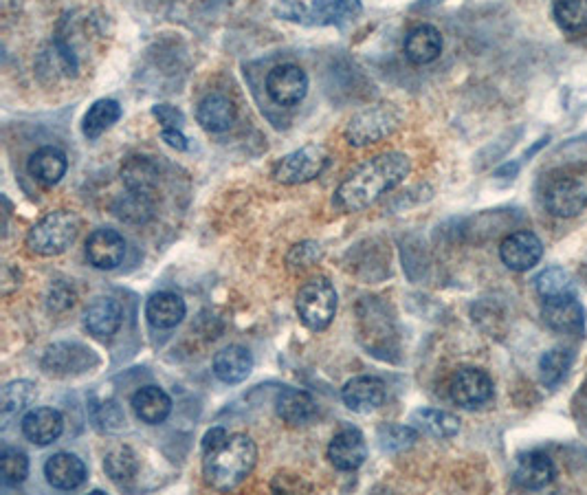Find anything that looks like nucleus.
<instances>
[{
    "label": "nucleus",
    "instance_id": "obj_1",
    "mask_svg": "<svg viewBox=\"0 0 587 495\" xmlns=\"http://www.w3.org/2000/svg\"><path fill=\"white\" fill-rule=\"evenodd\" d=\"M409 172H412V159L407 154H376V157L359 165L357 170L341 181L335 198H332V205L346 214L361 212V209L374 205L381 196L401 185Z\"/></svg>",
    "mask_w": 587,
    "mask_h": 495
},
{
    "label": "nucleus",
    "instance_id": "obj_2",
    "mask_svg": "<svg viewBox=\"0 0 587 495\" xmlns=\"http://www.w3.org/2000/svg\"><path fill=\"white\" fill-rule=\"evenodd\" d=\"M203 476L212 489L231 491L258 465V445L247 434H229L223 445L203 454Z\"/></svg>",
    "mask_w": 587,
    "mask_h": 495
},
{
    "label": "nucleus",
    "instance_id": "obj_3",
    "mask_svg": "<svg viewBox=\"0 0 587 495\" xmlns=\"http://www.w3.org/2000/svg\"><path fill=\"white\" fill-rule=\"evenodd\" d=\"M80 234V216L71 209H55L42 216L25 236V247L40 258L60 256Z\"/></svg>",
    "mask_w": 587,
    "mask_h": 495
},
{
    "label": "nucleus",
    "instance_id": "obj_4",
    "mask_svg": "<svg viewBox=\"0 0 587 495\" xmlns=\"http://www.w3.org/2000/svg\"><path fill=\"white\" fill-rule=\"evenodd\" d=\"M297 315L308 330H326L337 315V291L328 278L306 282L297 293Z\"/></svg>",
    "mask_w": 587,
    "mask_h": 495
},
{
    "label": "nucleus",
    "instance_id": "obj_5",
    "mask_svg": "<svg viewBox=\"0 0 587 495\" xmlns=\"http://www.w3.org/2000/svg\"><path fill=\"white\" fill-rule=\"evenodd\" d=\"M330 154L319 143H308L291 154H286L273 168V179L282 185H304L315 181L326 170Z\"/></svg>",
    "mask_w": 587,
    "mask_h": 495
},
{
    "label": "nucleus",
    "instance_id": "obj_6",
    "mask_svg": "<svg viewBox=\"0 0 587 495\" xmlns=\"http://www.w3.org/2000/svg\"><path fill=\"white\" fill-rule=\"evenodd\" d=\"M398 126V117L392 110V106H372L368 110H361L359 115H354L348 126L346 135L348 143L354 148L372 146V143H379L392 135Z\"/></svg>",
    "mask_w": 587,
    "mask_h": 495
},
{
    "label": "nucleus",
    "instance_id": "obj_7",
    "mask_svg": "<svg viewBox=\"0 0 587 495\" xmlns=\"http://www.w3.org/2000/svg\"><path fill=\"white\" fill-rule=\"evenodd\" d=\"M451 401L464 410H478L493 399V381L480 368H460L449 383Z\"/></svg>",
    "mask_w": 587,
    "mask_h": 495
},
{
    "label": "nucleus",
    "instance_id": "obj_8",
    "mask_svg": "<svg viewBox=\"0 0 587 495\" xmlns=\"http://www.w3.org/2000/svg\"><path fill=\"white\" fill-rule=\"evenodd\" d=\"M97 357L91 348L82 344H53L42 357V368L53 377H71L97 366Z\"/></svg>",
    "mask_w": 587,
    "mask_h": 495
},
{
    "label": "nucleus",
    "instance_id": "obj_9",
    "mask_svg": "<svg viewBox=\"0 0 587 495\" xmlns=\"http://www.w3.org/2000/svg\"><path fill=\"white\" fill-rule=\"evenodd\" d=\"M267 93L278 106H295L308 93V75L297 64H280L267 77Z\"/></svg>",
    "mask_w": 587,
    "mask_h": 495
},
{
    "label": "nucleus",
    "instance_id": "obj_10",
    "mask_svg": "<svg viewBox=\"0 0 587 495\" xmlns=\"http://www.w3.org/2000/svg\"><path fill=\"white\" fill-rule=\"evenodd\" d=\"M500 258L511 271H528L544 258V245L533 231H515L502 240Z\"/></svg>",
    "mask_w": 587,
    "mask_h": 495
},
{
    "label": "nucleus",
    "instance_id": "obj_11",
    "mask_svg": "<svg viewBox=\"0 0 587 495\" xmlns=\"http://www.w3.org/2000/svg\"><path fill=\"white\" fill-rule=\"evenodd\" d=\"M86 258L95 269H117L126 258V240L115 229H95L86 240Z\"/></svg>",
    "mask_w": 587,
    "mask_h": 495
},
{
    "label": "nucleus",
    "instance_id": "obj_12",
    "mask_svg": "<svg viewBox=\"0 0 587 495\" xmlns=\"http://www.w3.org/2000/svg\"><path fill=\"white\" fill-rule=\"evenodd\" d=\"M365 458H368V445H365V438L359 429L346 427L330 440L328 460L335 465V469L354 471L363 465Z\"/></svg>",
    "mask_w": 587,
    "mask_h": 495
},
{
    "label": "nucleus",
    "instance_id": "obj_13",
    "mask_svg": "<svg viewBox=\"0 0 587 495\" xmlns=\"http://www.w3.org/2000/svg\"><path fill=\"white\" fill-rule=\"evenodd\" d=\"M44 476L53 489L73 491L86 482L88 471L82 458L69 454V451H60L44 462Z\"/></svg>",
    "mask_w": 587,
    "mask_h": 495
},
{
    "label": "nucleus",
    "instance_id": "obj_14",
    "mask_svg": "<svg viewBox=\"0 0 587 495\" xmlns=\"http://www.w3.org/2000/svg\"><path fill=\"white\" fill-rule=\"evenodd\" d=\"M341 399L348 410L370 414L385 403V383L379 377H354L341 390Z\"/></svg>",
    "mask_w": 587,
    "mask_h": 495
},
{
    "label": "nucleus",
    "instance_id": "obj_15",
    "mask_svg": "<svg viewBox=\"0 0 587 495\" xmlns=\"http://www.w3.org/2000/svg\"><path fill=\"white\" fill-rule=\"evenodd\" d=\"M64 432V416L53 407H36L22 418V434L29 443L47 447L55 443Z\"/></svg>",
    "mask_w": 587,
    "mask_h": 495
},
{
    "label": "nucleus",
    "instance_id": "obj_16",
    "mask_svg": "<svg viewBox=\"0 0 587 495\" xmlns=\"http://www.w3.org/2000/svg\"><path fill=\"white\" fill-rule=\"evenodd\" d=\"M544 317L546 324L557 333L581 335L585 330V308L574 300V295L546 300Z\"/></svg>",
    "mask_w": 587,
    "mask_h": 495
},
{
    "label": "nucleus",
    "instance_id": "obj_17",
    "mask_svg": "<svg viewBox=\"0 0 587 495\" xmlns=\"http://www.w3.org/2000/svg\"><path fill=\"white\" fill-rule=\"evenodd\" d=\"M546 205L559 218L579 216L587 205V190L574 179H559L548 187Z\"/></svg>",
    "mask_w": 587,
    "mask_h": 495
},
{
    "label": "nucleus",
    "instance_id": "obj_18",
    "mask_svg": "<svg viewBox=\"0 0 587 495\" xmlns=\"http://www.w3.org/2000/svg\"><path fill=\"white\" fill-rule=\"evenodd\" d=\"M124 322V308L113 297H99L86 308L84 326L97 339H110Z\"/></svg>",
    "mask_w": 587,
    "mask_h": 495
},
{
    "label": "nucleus",
    "instance_id": "obj_19",
    "mask_svg": "<svg viewBox=\"0 0 587 495\" xmlns=\"http://www.w3.org/2000/svg\"><path fill=\"white\" fill-rule=\"evenodd\" d=\"M403 51L412 64H431L442 53V33L434 25H418L405 36Z\"/></svg>",
    "mask_w": 587,
    "mask_h": 495
},
{
    "label": "nucleus",
    "instance_id": "obj_20",
    "mask_svg": "<svg viewBox=\"0 0 587 495\" xmlns=\"http://www.w3.org/2000/svg\"><path fill=\"white\" fill-rule=\"evenodd\" d=\"M121 183H124L128 192L150 196L159 190L161 170L148 157H130L121 165Z\"/></svg>",
    "mask_w": 587,
    "mask_h": 495
},
{
    "label": "nucleus",
    "instance_id": "obj_21",
    "mask_svg": "<svg viewBox=\"0 0 587 495\" xmlns=\"http://www.w3.org/2000/svg\"><path fill=\"white\" fill-rule=\"evenodd\" d=\"M236 104L223 93H212L201 99L196 108V119L207 132H225L236 121Z\"/></svg>",
    "mask_w": 587,
    "mask_h": 495
},
{
    "label": "nucleus",
    "instance_id": "obj_22",
    "mask_svg": "<svg viewBox=\"0 0 587 495\" xmlns=\"http://www.w3.org/2000/svg\"><path fill=\"white\" fill-rule=\"evenodd\" d=\"M29 174L44 187H53L62 181V176L69 170V159L60 148L44 146L36 150L27 161Z\"/></svg>",
    "mask_w": 587,
    "mask_h": 495
},
{
    "label": "nucleus",
    "instance_id": "obj_23",
    "mask_svg": "<svg viewBox=\"0 0 587 495\" xmlns=\"http://www.w3.org/2000/svg\"><path fill=\"white\" fill-rule=\"evenodd\" d=\"M132 410L137 418L148 425H161L172 412L170 394L157 388V385H146L135 396H132Z\"/></svg>",
    "mask_w": 587,
    "mask_h": 495
},
{
    "label": "nucleus",
    "instance_id": "obj_24",
    "mask_svg": "<svg viewBox=\"0 0 587 495\" xmlns=\"http://www.w3.org/2000/svg\"><path fill=\"white\" fill-rule=\"evenodd\" d=\"M187 313V306L183 302V297H179L176 293H154L148 304H146V317L148 322L154 328H174L183 322V317Z\"/></svg>",
    "mask_w": 587,
    "mask_h": 495
},
{
    "label": "nucleus",
    "instance_id": "obj_25",
    "mask_svg": "<svg viewBox=\"0 0 587 495\" xmlns=\"http://www.w3.org/2000/svg\"><path fill=\"white\" fill-rule=\"evenodd\" d=\"M275 410H278L282 421L289 425H308L317 416V405L313 396L295 388H286L280 392L278 401H275Z\"/></svg>",
    "mask_w": 587,
    "mask_h": 495
},
{
    "label": "nucleus",
    "instance_id": "obj_26",
    "mask_svg": "<svg viewBox=\"0 0 587 495\" xmlns=\"http://www.w3.org/2000/svg\"><path fill=\"white\" fill-rule=\"evenodd\" d=\"M253 370V357L247 348L227 346L214 357V374L223 383H242Z\"/></svg>",
    "mask_w": 587,
    "mask_h": 495
},
{
    "label": "nucleus",
    "instance_id": "obj_27",
    "mask_svg": "<svg viewBox=\"0 0 587 495\" xmlns=\"http://www.w3.org/2000/svg\"><path fill=\"white\" fill-rule=\"evenodd\" d=\"M555 478V465L546 454H524L517 462L515 482L524 489H544Z\"/></svg>",
    "mask_w": 587,
    "mask_h": 495
},
{
    "label": "nucleus",
    "instance_id": "obj_28",
    "mask_svg": "<svg viewBox=\"0 0 587 495\" xmlns=\"http://www.w3.org/2000/svg\"><path fill=\"white\" fill-rule=\"evenodd\" d=\"M121 117V106L115 99H97V102L86 110L82 130L88 139L102 137L108 128H113Z\"/></svg>",
    "mask_w": 587,
    "mask_h": 495
},
{
    "label": "nucleus",
    "instance_id": "obj_29",
    "mask_svg": "<svg viewBox=\"0 0 587 495\" xmlns=\"http://www.w3.org/2000/svg\"><path fill=\"white\" fill-rule=\"evenodd\" d=\"M574 355L568 348H552L544 352V357L539 361V377L546 388H557L566 381L568 372L572 368Z\"/></svg>",
    "mask_w": 587,
    "mask_h": 495
},
{
    "label": "nucleus",
    "instance_id": "obj_30",
    "mask_svg": "<svg viewBox=\"0 0 587 495\" xmlns=\"http://www.w3.org/2000/svg\"><path fill=\"white\" fill-rule=\"evenodd\" d=\"M104 469L108 473V478L115 484H128L137 476L139 460L135 456V451H132L128 445H119L106 454Z\"/></svg>",
    "mask_w": 587,
    "mask_h": 495
},
{
    "label": "nucleus",
    "instance_id": "obj_31",
    "mask_svg": "<svg viewBox=\"0 0 587 495\" xmlns=\"http://www.w3.org/2000/svg\"><path fill=\"white\" fill-rule=\"evenodd\" d=\"M412 421L423 429V432L436 438H453L460 432L458 416L442 410H418L414 412Z\"/></svg>",
    "mask_w": 587,
    "mask_h": 495
},
{
    "label": "nucleus",
    "instance_id": "obj_32",
    "mask_svg": "<svg viewBox=\"0 0 587 495\" xmlns=\"http://www.w3.org/2000/svg\"><path fill=\"white\" fill-rule=\"evenodd\" d=\"M113 212L117 218L126 220V223H148L152 218V203H150V196H143V194H135V192H128L126 196L117 198L113 203Z\"/></svg>",
    "mask_w": 587,
    "mask_h": 495
},
{
    "label": "nucleus",
    "instance_id": "obj_33",
    "mask_svg": "<svg viewBox=\"0 0 587 495\" xmlns=\"http://www.w3.org/2000/svg\"><path fill=\"white\" fill-rule=\"evenodd\" d=\"M535 286L544 300H555V297L572 295V278L566 269L550 267L537 275Z\"/></svg>",
    "mask_w": 587,
    "mask_h": 495
},
{
    "label": "nucleus",
    "instance_id": "obj_34",
    "mask_svg": "<svg viewBox=\"0 0 587 495\" xmlns=\"http://www.w3.org/2000/svg\"><path fill=\"white\" fill-rule=\"evenodd\" d=\"M36 396H38L36 383H31L27 379L7 383L3 388V414L11 416L20 410H25L27 405L36 401Z\"/></svg>",
    "mask_w": 587,
    "mask_h": 495
},
{
    "label": "nucleus",
    "instance_id": "obj_35",
    "mask_svg": "<svg viewBox=\"0 0 587 495\" xmlns=\"http://www.w3.org/2000/svg\"><path fill=\"white\" fill-rule=\"evenodd\" d=\"M555 18L566 31L587 29V0H557Z\"/></svg>",
    "mask_w": 587,
    "mask_h": 495
},
{
    "label": "nucleus",
    "instance_id": "obj_36",
    "mask_svg": "<svg viewBox=\"0 0 587 495\" xmlns=\"http://www.w3.org/2000/svg\"><path fill=\"white\" fill-rule=\"evenodd\" d=\"M0 473L7 484H22L29 476V458L20 449H5L0 456Z\"/></svg>",
    "mask_w": 587,
    "mask_h": 495
},
{
    "label": "nucleus",
    "instance_id": "obj_37",
    "mask_svg": "<svg viewBox=\"0 0 587 495\" xmlns=\"http://www.w3.org/2000/svg\"><path fill=\"white\" fill-rule=\"evenodd\" d=\"M379 440H381V447L387 451H403L416 443L418 432L409 425H390L381 429Z\"/></svg>",
    "mask_w": 587,
    "mask_h": 495
},
{
    "label": "nucleus",
    "instance_id": "obj_38",
    "mask_svg": "<svg viewBox=\"0 0 587 495\" xmlns=\"http://www.w3.org/2000/svg\"><path fill=\"white\" fill-rule=\"evenodd\" d=\"M319 258H321V249L317 242H302V245H295L291 249L286 262H289L293 269H306V267H313Z\"/></svg>",
    "mask_w": 587,
    "mask_h": 495
},
{
    "label": "nucleus",
    "instance_id": "obj_39",
    "mask_svg": "<svg viewBox=\"0 0 587 495\" xmlns=\"http://www.w3.org/2000/svg\"><path fill=\"white\" fill-rule=\"evenodd\" d=\"M152 115L159 119V124L163 128H183L185 126V115L176 106L157 104L152 108Z\"/></svg>",
    "mask_w": 587,
    "mask_h": 495
},
{
    "label": "nucleus",
    "instance_id": "obj_40",
    "mask_svg": "<svg viewBox=\"0 0 587 495\" xmlns=\"http://www.w3.org/2000/svg\"><path fill=\"white\" fill-rule=\"evenodd\" d=\"M75 304V293L69 289L66 284H58L51 289L49 295V311L53 313H62L66 308H71Z\"/></svg>",
    "mask_w": 587,
    "mask_h": 495
},
{
    "label": "nucleus",
    "instance_id": "obj_41",
    "mask_svg": "<svg viewBox=\"0 0 587 495\" xmlns=\"http://www.w3.org/2000/svg\"><path fill=\"white\" fill-rule=\"evenodd\" d=\"M275 11L282 14V18L295 20V22H306V16H308V9H304V5L297 3V0H280Z\"/></svg>",
    "mask_w": 587,
    "mask_h": 495
},
{
    "label": "nucleus",
    "instance_id": "obj_42",
    "mask_svg": "<svg viewBox=\"0 0 587 495\" xmlns=\"http://www.w3.org/2000/svg\"><path fill=\"white\" fill-rule=\"evenodd\" d=\"M337 3V11H339V20L341 25L348 20H354L357 16H361V0H335Z\"/></svg>",
    "mask_w": 587,
    "mask_h": 495
},
{
    "label": "nucleus",
    "instance_id": "obj_43",
    "mask_svg": "<svg viewBox=\"0 0 587 495\" xmlns=\"http://www.w3.org/2000/svg\"><path fill=\"white\" fill-rule=\"evenodd\" d=\"M227 438H229V434H227V429H225V427H214V429H209V432H207L205 438H203V454H209V451H212V449L220 447V445L225 443Z\"/></svg>",
    "mask_w": 587,
    "mask_h": 495
},
{
    "label": "nucleus",
    "instance_id": "obj_44",
    "mask_svg": "<svg viewBox=\"0 0 587 495\" xmlns=\"http://www.w3.org/2000/svg\"><path fill=\"white\" fill-rule=\"evenodd\" d=\"M161 139L168 143L174 150H187V137L181 132V128H163L161 130Z\"/></svg>",
    "mask_w": 587,
    "mask_h": 495
},
{
    "label": "nucleus",
    "instance_id": "obj_45",
    "mask_svg": "<svg viewBox=\"0 0 587 495\" xmlns=\"http://www.w3.org/2000/svg\"><path fill=\"white\" fill-rule=\"evenodd\" d=\"M442 3V0H423V3H418L414 9H420V7H431V5H438Z\"/></svg>",
    "mask_w": 587,
    "mask_h": 495
}]
</instances>
